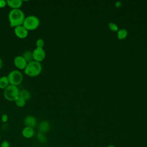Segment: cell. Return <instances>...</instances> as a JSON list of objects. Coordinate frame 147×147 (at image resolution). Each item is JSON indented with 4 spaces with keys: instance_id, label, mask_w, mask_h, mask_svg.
<instances>
[{
    "instance_id": "e0dca14e",
    "label": "cell",
    "mask_w": 147,
    "mask_h": 147,
    "mask_svg": "<svg viewBox=\"0 0 147 147\" xmlns=\"http://www.w3.org/2000/svg\"><path fill=\"white\" fill-rule=\"evenodd\" d=\"M14 102H15L16 105L18 107H24L26 104V100H25L24 99H22L20 97H18Z\"/></svg>"
},
{
    "instance_id": "cb8c5ba5",
    "label": "cell",
    "mask_w": 147,
    "mask_h": 147,
    "mask_svg": "<svg viewBox=\"0 0 147 147\" xmlns=\"http://www.w3.org/2000/svg\"><path fill=\"white\" fill-rule=\"evenodd\" d=\"M121 2H119V1L117 2H116V3H115V6H116L117 7H120V6H121Z\"/></svg>"
},
{
    "instance_id": "7a4b0ae2",
    "label": "cell",
    "mask_w": 147,
    "mask_h": 147,
    "mask_svg": "<svg viewBox=\"0 0 147 147\" xmlns=\"http://www.w3.org/2000/svg\"><path fill=\"white\" fill-rule=\"evenodd\" d=\"M24 70L26 75L31 77H35L41 73L42 71V65L40 63L33 60L27 64Z\"/></svg>"
},
{
    "instance_id": "44dd1931",
    "label": "cell",
    "mask_w": 147,
    "mask_h": 147,
    "mask_svg": "<svg viewBox=\"0 0 147 147\" xmlns=\"http://www.w3.org/2000/svg\"><path fill=\"white\" fill-rule=\"evenodd\" d=\"M1 147H10V144L7 141L5 140L2 142L1 144Z\"/></svg>"
},
{
    "instance_id": "484cf974",
    "label": "cell",
    "mask_w": 147,
    "mask_h": 147,
    "mask_svg": "<svg viewBox=\"0 0 147 147\" xmlns=\"http://www.w3.org/2000/svg\"><path fill=\"white\" fill-rule=\"evenodd\" d=\"M107 147H115V146H114L113 145H108Z\"/></svg>"
},
{
    "instance_id": "ffe728a7",
    "label": "cell",
    "mask_w": 147,
    "mask_h": 147,
    "mask_svg": "<svg viewBox=\"0 0 147 147\" xmlns=\"http://www.w3.org/2000/svg\"><path fill=\"white\" fill-rule=\"evenodd\" d=\"M109 25L110 29L112 31L115 32V31H117V30H118V26H117L115 24L113 23V22H110Z\"/></svg>"
},
{
    "instance_id": "4fadbf2b",
    "label": "cell",
    "mask_w": 147,
    "mask_h": 147,
    "mask_svg": "<svg viewBox=\"0 0 147 147\" xmlns=\"http://www.w3.org/2000/svg\"><path fill=\"white\" fill-rule=\"evenodd\" d=\"M24 59L26 61V62L30 63L32 61H33V53L32 52L30 51H26L23 53V55L22 56Z\"/></svg>"
},
{
    "instance_id": "8992f818",
    "label": "cell",
    "mask_w": 147,
    "mask_h": 147,
    "mask_svg": "<svg viewBox=\"0 0 147 147\" xmlns=\"http://www.w3.org/2000/svg\"><path fill=\"white\" fill-rule=\"evenodd\" d=\"M33 60L40 62L42 61L45 57V52L43 48H36L32 52Z\"/></svg>"
},
{
    "instance_id": "3957f363",
    "label": "cell",
    "mask_w": 147,
    "mask_h": 147,
    "mask_svg": "<svg viewBox=\"0 0 147 147\" xmlns=\"http://www.w3.org/2000/svg\"><path fill=\"white\" fill-rule=\"evenodd\" d=\"M20 91L18 88L13 85H9L4 89L3 96L9 101H15L19 97Z\"/></svg>"
},
{
    "instance_id": "ac0fdd59",
    "label": "cell",
    "mask_w": 147,
    "mask_h": 147,
    "mask_svg": "<svg viewBox=\"0 0 147 147\" xmlns=\"http://www.w3.org/2000/svg\"><path fill=\"white\" fill-rule=\"evenodd\" d=\"M37 140L41 143H45L47 141V138L44 133L39 132L37 136Z\"/></svg>"
},
{
    "instance_id": "277c9868",
    "label": "cell",
    "mask_w": 147,
    "mask_h": 147,
    "mask_svg": "<svg viewBox=\"0 0 147 147\" xmlns=\"http://www.w3.org/2000/svg\"><path fill=\"white\" fill-rule=\"evenodd\" d=\"M40 25V20L38 17L34 16H29L25 18L23 22V26L28 30L36 29Z\"/></svg>"
},
{
    "instance_id": "5bb4252c",
    "label": "cell",
    "mask_w": 147,
    "mask_h": 147,
    "mask_svg": "<svg viewBox=\"0 0 147 147\" xmlns=\"http://www.w3.org/2000/svg\"><path fill=\"white\" fill-rule=\"evenodd\" d=\"M9 84V82L7 76H2L0 78V88L5 89L6 88Z\"/></svg>"
},
{
    "instance_id": "6da1fadb",
    "label": "cell",
    "mask_w": 147,
    "mask_h": 147,
    "mask_svg": "<svg viewBox=\"0 0 147 147\" xmlns=\"http://www.w3.org/2000/svg\"><path fill=\"white\" fill-rule=\"evenodd\" d=\"M8 18L10 26L15 28L18 26L22 25L25 17L24 12L21 9H18L10 10L9 13Z\"/></svg>"
},
{
    "instance_id": "52a82bcc",
    "label": "cell",
    "mask_w": 147,
    "mask_h": 147,
    "mask_svg": "<svg viewBox=\"0 0 147 147\" xmlns=\"http://www.w3.org/2000/svg\"><path fill=\"white\" fill-rule=\"evenodd\" d=\"M14 33L17 37L23 39L28 36V30L25 29L23 25H20L14 28Z\"/></svg>"
},
{
    "instance_id": "9c48e42d",
    "label": "cell",
    "mask_w": 147,
    "mask_h": 147,
    "mask_svg": "<svg viewBox=\"0 0 147 147\" xmlns=\"http://www.w3.org/2000/svg\"><path fill=\"white\" fill-rule=\"evenodd\" d=\"M24 123L26 126L33 128L37 124V120L32 115H28L25 118Z\"/></svg>"
},
{
    "instance_id": "7402d4cb",
    "label": "cell",
    "mask_w": 147,
    "mask_h": 147,
    "mask_svg": "<svg viewBox=\"0 0 147 147\" xmlns=\"http://www.w3.org/2000/svg\"><path fill=\"white\" fill-rule=\"evenodd\" d=\"M1 119H2V121L4 123H5L7 121V120H8V116H7V115L6 114H3L2 115V117H1Z\"/></svg>"
},
{
    "instance_id": "8fae6325",
    "label": "cell",
    "mask_w": 147,
    "mask_h": 147,
    "mask_svg": "<svg viewBox=\"0 0 147 147\" xmlns=\"http://www.w3.org/2000/svg\"><path fill=\"white\" fill-rule=\"evenodd\" d=\"M22 134L26 138H30L34 135V130L32 127L26 126L22 130Z\"/></svg>"
},
{
    "instance_id": "2e32d148",
    "label": "cell",
    "mask_w": 147,
    "mask_h": 147,
    "mask_svg": "<svg viewBox=\"0 0 147 147\" xmlns=\"http://www.w3.org/2000/svg\"><path fill=\"white\" fill-rule=\"evenodd\" d=\"M127 35V31L125 29H122L118 31V38L120 40L125 38Z\"/></svg>"
},
{
    "instance_id": "d4e9b609",
    "label": "cell",
    "mask_w": 147,
    "mask_h": 147,
    "mask_svg": "<svg viewBox=\"0 0 147 147\" xmlns=\"http://www.w3.org/2000/svg\"><path fill=\"white\" fill-rule=\"evenodd\" d=\"M2 65H3V62H2V59L0 58V69H1V68L2 67Z\"/></svg>"
},
{
    "instance_id": "ba28073f",
    "label": "cell",
    "mask_w": 147,
    "mask_h": 147,
    "mask_svg": "<svg viewBox=\"0 0 147 147\" xmlns=\"http://www.w3.org/2000/svg\"><path fill=\"white\" fill-rule=\"evenodd\" d=\"M14 64L17 68L20 69H25L28 63L22 56H18L14 58Z\"/></svg>"
},
{
    "instance_id": "7c38bea8",
    "label": "cell",
    "mask_w": 147,
    "mask_h": 147,
    "mask_svg": "<svg viewBox=\"0 0 147 147\" xmlns=\"http://www.w3.org/2000/svg\"><path fill=\"white\" fill-rule=\"evenodd\" d=\"M51 126L50 123L47 121H43L40 122L38 126V130L39 132L42 133H45L47 131H48L50 129Z\"/></svg>"
},
{
    "instance_id": "5b68a950",
    "label": "cell",
    "mask_w": 147,
    "mask_h": 147,
    "mask_svg": "<svg viewBox=\"0 0 147 147\" xmlns=\"http://www.w3.org/2000/svg\"><path fill=\"white\" fill-rule=\"evenodd\" d=\"M7 78L10 84L17 86L20 84L22 82L23 80V75L19 71L13 70L9 74Z\"/></svg>"
},
{
    "instance_id": "30bf717a",
    "label": "cell",
    "mask_w": 147,
    "mask_h": 147,
    "mask_svg": "<svg viewBox=\"0 0 147 147\" xmlns=\"http://www.w3.org/2000/svg\"><path fill=\"white\" fill-rule=\"evenodd\" d=\"M7 5L13 9H18L22 5L21 0H7L6 1Z\"/></svg>"
},
{
    "instance_id": "d6986e66",
    "label": "cell",
    "mask_w": 147,
    "mask_h": 147,
    "mask_svg": "<svg viewBox=\"0 0 147 147\" xmlns=\"http://www.w3.org/2000/svg\"><path fill=\"white\" fill-rule=\"evenodd\" d=\"M36 48H43V47L44 45V41L42 38H39L36 41Z\"/></svg>"
},
{
    "instance_id": "603a6c76",
    "label": "cell",
    "mask_w": 147,
    "mask_h": 147,
    "mask_svg": "<svg viewBox=\"0 0 147 147\" xmlns=\"http://www.w3.org/2000/svg\"><path fill=\"white\" fill-rule=\"evenodd\" d=\"M7 5L6 1L5 0H0V8L4 7Z\"/></svg>"
},
{
    "instance_id": "9a60e30c",
    "label": "cell",
    "mask_w": 147,
    "mask_h": 147,
    "mask_svg": "<svg viewBox=\"0 0 147 147\" xmlns=\"http://www.w3.org/2000/svg\"><path fill=\"white\" fill-rule=\"evenodd\" d=\"M19 97L24 99L25 100H29L30 98V92L26 90H22L20 91Z\"/></svg>"
}]
</instances>
